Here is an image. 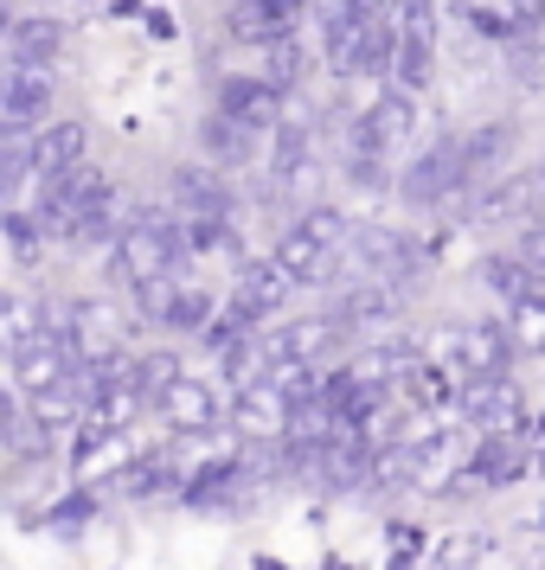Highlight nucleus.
I'll use <instances>...</instances> for the list:
<instances>
[{
    "mask_svg": "<svg viewBox=\"0 0 545 570\" xmlns=\"http://www.w3.org/2000/svg\"><path fill=\"white\" fill-rule=\"evenodd\" d=\"M135 365H142V391H148V404H160V397H167V385H174V379H186L181 360H174L167 346H160V353H142Z\"/></svg>",
    "mask_w": 545,
    "mask_h": 570,
    "instance_id": "nucleus-32",
    "label": "nucleus"
},
{
    "mask_svg": "<svg viewBox=\"0 0 545 570\" xmlns=\"http://www.w3.org/2000/svg\"><path fill=\"white\" fill-rule=\"evenodd\" d=\"M430 78H437V46H430V39H405V46H398V71H391V90L424 97Z\"/></svg>",
    "mask_w": 545,
    "mask_h": 570,
    "instance_id": "nucleus-27",
    "label": "nucleus"
},
{
    "mask_svg": "<svg viewBox=\"0 0 545 570\" xmlns=\"http://www.w3.org/2000/svg\"><path fill=\"white\" fill-rule=\"evenodd\" d=\"M295 288H302V283H295L276 257H251V263H237V283H232L225 314H232V321H244V327H263V321L283 308L289 295H295Z\"/></svg>",
    "mask_w": 545,
    "mask_h": 570,
    "instance_id": "nucleus-6",
    "label": "nucleus"
},
{
    "mask_svg": "<svg viewBox=\"0 0 545 570\" xmlns=\"http://www.w3.org/2000/svg\"><path fill=\"white\" fill-rule=\"evenodd\" d=\"M533 174H539V180H545V160H539V167H533Z\"/></svg>",
    "mask_w": 545,
    "mask_h": 570,
    "instance_id": "nucleus-40",
    "label": "nucleus"
},
{
    "mask_svg": "<svg viewBox=\"0 0 545 570\" xmlns=\"http://www.w3.org/2000/svg\"><path fill=\"white\" fill-rule=\"evenodd\" d=\"M309 160H314V135L302 122H283L276 129V155H270V186L276 193H295L302 174H309Z\"/></svg>",
    "mask_w": 545,
    "mask_h": 570,
    "instance_id": "nucleus-23",
    "label": "nucleus"
},
{
    "mask_svg": "<svg viewBox=\"0 0 545 570\" xmlns=\"http://www.w3.org/2000/svg\"><path fill=\"white\" fill-rule=\"evenodd\" d=\"M0 340H7V353H27V346H39V340H52L46 302L27 295V288H13V295L0 302Z\"/></svg>",
    "mask_w": 545,
    "mask_h": 570,
    "instance_id": "nucleus-19",
    "label": "nucleus"
},
{
    "mask_svg": "<svg viewBox=\"0 0 545 570\" xmlns=\"http://www.w3.org/2000/svg\"><path fill=\"white\" fill-rule=\"evenodd\" d=\"M411 129H417V97L386 90L366 116H353V129H347V155H386L391 160L405 141H411Z\"/></svg>",
    "mask_w": 545,
    "mask_h": 570,
    "instance_id": "nucleus-7",
    "label": "nucleus"
},
{
    "mask_svg": "<svg viewBox=\"0 0 545 570\" xmlns=\"http://www.w3.org/2000/svg\"><path fill=\"white\" fill-rule=\"evenodd\" d=\"M167 212L174 218H232V186L212 160H186L167 174Z\"/></svg>",
    "mask_w": 545,
    "mask_h": 570,
    "instance_id": "nucleus-10",
    "label": "nucleus"
},
{
    "mask_svg": "<svg viewBox=\"0 0 545 570\" xmlns=\"http://www.w3.org/2000/svg\"><path fill=\"white\" fill-rule=\"evenodd\" d=\"M405 308V295L386 283H347L328 302V321H334L340 334H353V327H379V321H391V314Z\"/></svg>",
    "mask_w": 545,
    "mask_h": 570,
    "instance_id": "nucleus-16",
    "label": "nucleus"
},
{
    "mask_svg": "<svg viewBox=\"0 0 545 570\" xmlns=\"http://www.w3.org/2000/svg\"><path fill=\"white\" fill-rule=\"evenodd\" d=\"M7 360H13V391H20V397H46V391H65L78 379V360L65 353L58 334L27 346V353H7Z\"/></svg>",
    "mask_w": 545,
    "mask_h": 570,
    "instance_id": "nucleus-13",
    "label": "nucleus"
},
{
    "mask_svg": "<svg viewBox=\"0 0 545 570\" xmlns=\"http://www.w3.org/2000/svg\"><path fill=\"white\" fill-rule=\"evenodd\" d=\"M257 570H283V564H276V558H257Z\"/></svg>",
    "mask_w": 545,
    "mask_h": 570,
    "instance_id": "nucleus-39",
    "label": "nucleus"
},
{
    "mask_svg": "<svg viewBox=\"0 0 545 570\" xmlns=\"http://www.w3.org/2000/svg\"><path fill=\"white\" fill-rule=\"evenodd\" d=\"M347 186L353 193H398L386 155H347Z\"/></svg>",
    "mask_w": 545,
    "mask_h": 570,
    "instance_id": "nucleus-30",
    "label": "nucleus"
},
{
    "mask_svg": "<svg viewBox=\"0 0 545 570\" xmlns=\"http://www.w3.org/2000/svg\"><path fill=\"white\" fill-rule=\"evenodd\" d=\"M270 257L283 263L295 283H321V269H328V257H334V250H328V244H321V237L302 225V218H295V225L276 237V250H270Z\"/></svg>",
    "mask_w": 545,
    "mask_h": 570,
    "instance_id": "nucleus-22",
    "label": "nucleus"
},
{
    "mask_svg": "<svg viewBox=\"0 0 545 570\" xmlns=\"http://www.w3.org/2000/svg\"><path fill=\"white\" fill-rule=\"evenodd\" d=\"M58 52H65V20H52V13H20V20L7 27V65H39V71H52Z\"/></svg>",
    "mask_w": 545,
    "mask_h": 570,
    "instance_id": "nucleus-17",
    "label": "nucleus"
},
{
    "mask_svg": "<svg viewBox=\"0 0 545 570\" xmlns=\"http://www.w3.org/2000/svg\"><path fill=\"white\" fill-rule=\"evenodd\" d=\"M218 116H232L237 129L251 135H276L283 129V90L257 71H232V78H218Z\"/></svg>",
    "mask_w": 545,
    "mask_h": 570,
    "instance_id": "nucleus-8",
    "label": "nucleus"
},
{
    "mask_svg": "<svg viewBox=\"0 0 545 570\" xmlns=\"http://www.w3.org/2000/svg\"><path fill=\"white\" fill-rule=\"evenodd\" d=\"M514 327L507 321H449L437 334V360L456 372V379H507L514 365Z\"/></svg>",
    "mask_w": 545,
    "mask_h": 570,
    "instance_id": "nucleus-2",
    "label": "nucleus"
},
{
    "mask_svg": "<svg viewBox=\"0 0 545 570\" xmlns=\"http://www.w3.org/2000/svg\"><path fill=\"white\" fill-rule=\"evenodd\" d=\"M347 7H360V13H379V0H347Z\"/></svg>",
    "mask_w": 545,
    "mask_h": 570,
    "instance_id": "nucleus-38",
    "label": "nucleus"
},
{
    "mask_svg": "<svg viewBox=\"0 0 545 570\" xmlns=\"http://www.w3.org/2000/svg\"><path fill=\"white\" fill-rule=\"evenodd\" d=\"M514 257H519V263H526V269H533V276L545 283V218H533V225H519Z\"/></svg>",
    "mask_w": 545,
    "mask_h": 570,
    "instance_id": "nucleus-35",
    "label": "nucleus"
},
{
    "mask_svg": "<svg viewBox=\"0 0 545 570\" xmlns=\"http://www.w3.org/2000/svg\"><path fill=\"white\" fill-rule=\"evenodd\" d=\"M46 519H52V532H58V539H78V532H84V519H90V493H71V500H58V507H52Z\"/></svg>",
    "mask_w": 545,
    "mask_h": 570,
    "instance_id": "nucleus-34",
    "label": "nucleus"
},
{
    "mask_svg": "<svg viewBox=\"0 0 545 570\" xmlns=\"http://www.w3.org/2000/svg\"><path fill=\"white\" fill-rule=\"evenodd\" d=\"M463 186H475L468 180L463 135H437V141H430L424 155H411V167L398 174V199L417 206V212H430V206H442V199H456Z\"/></svg>",
    "mask_w": 545,
    "mask_h": 570,
    "instance_id": "nucleus-3",
    "label": "nucleus"
},
{
    "mask_svg": "<svg viewBox=\"0 0 545 570\" xmlns=\"http://www.w3.org/2000/svg\"><path fill=\"white\" fill-rule=\"evenodd\" d=\"M481 283L494 288V295H500V302H533V295H545V283L539 276H533V269H526V263L519 257H507V250H494V257H481Z\"/></svg>",
    "mask_w": 545,
    "mask_h": 570,
    "instance_id": "nucleus-25",
    "label": "nucleus"
},
{
    "mask_svg": "<svg viewBox=\"0 0 545 570\" xmlns=\"http://www.w3.org/2000/svg\"><path fill=\"white\" fill-rule=\"evenodd\" d=\"M519 468H526V430L481 436V442H475V455H468V474H475V481H488V488L519 481Z\"/></svg>",
    "mask_w": 545,
    "mask_h": 570,
    "instance_id": "nucleus-18",
    "label": "nucleus"
},
{
    "mask_svg": "<svg viewBox=\"0 0 545 570\" xmlns=\"http://www.w3.org/2000/svg\"><path fill=\"white\" fill-rule=\"evenodd\" d=\"M199 155H206L212 167H244V160H257V135L237 129L232 116L212 109L206 122H199Z\"/></svg>",
    "mask_w": 545,
    "mask_h": 570,
    "instance_id": "nucleus-21",
    "label": "nucleus"
},
{
    "mask_svg": "<svg viewBox=\"0 0 545 570\" xmlns=\"http://www.w3.org/2000/svg\"><path fill=\"white\" fill-rule=\"evenodd\" d=\"M225 32H232L237 46H257V52H270L276 39H289V32L270 20V7H263V0H232V13H225Z\"/></svg>",
    "mask_w": 545,
    "mask_h": 570,
    "instance_id": "nucleus-26",
    "label": "nucleus"
},
{
    "mask_svg": "<svg viewBox=\"0 0 545 570\" xmlns=\"http://www.w3.org/2000/svg\"><path fill=\"white\" fill-rule=\"evenodd\" d=\"M391 13H398L405 39H430L437 46V0H391Z\"/></svg>",
    "mask_w": 545,
    "mask_h": 570,
    "instance_id": "nucleus-33",
    "label": "nucleus"
},
{
    "mask_svg": "<svg viewBox=\"0 0 545 570\" xmlns=\"http://www.w3.org/2000/svg\"><path fill=\"white\" fill-rule=\"evenodd\" d=\"M46 122H52V71L7 65V83H0V129H7V141H32Z\"/></svg>",
    "mask_w": 545,
    "mask_h": 570,
    "instance_id": "nucleus-5",
    "label": "nucleus"
},
{
    "mask_svg": "<svg viewBox=\"0 0 545 570\" xmlns=\"http://www.w3.org/2000/svg\"><path fill=\"white\" fill-rule=\"evenodd\" d=\"M84 155H90V129L84 122H46V129L32 135V180L52 186L65 174H78Z\"/></svg>",
    "mask_w": 545,
    "mask_h": 570,
    "instance_id": "nucleus-14",
    "label": "nucleus"
},
{
    "mask_svg": "<svg viewBox=\"0 0 545 570\" xmlns=\"http://www.w3.org/2000/svg\"><path fill=\"white\" fill-rule=\"evenodd\" d=\"M507 327H514V346H519V353H545V295L519 302Z\"/></svg>",
    "mask_w": 545,
    "mask_h": 570,
    "instance_id": "nucleus-31",
    "label": "nucleus"
},
{
    "mask_svg": "<svg viewBox=\"0 0 545 570\" xmlns=\"http://www.w3.org/2000/svg\"><path fill=\"white\" fill-rule=\"evenodd\" d=\"M155 411H160V423L181 430V436H212L218 423H232V404H218V391H212L206 379H174Z\"/></svg>",
    "mask_w": 545,
    "mask_h": 570,
    "instance_id": "nucleus-12",
    "label": "nucleus"
},
{
    "mask_svg": "<svg viewBox=\"0 0 545 570\" xmlns=\"http://www.w3.org/2000/svg\"><path fill=\"white\" fill-rule=\"evenodd\" d=\"M58 340H65V353L78 360V372H104V365L123 360V314L109 308V302H97V295H84V302L65 308Z\"/></svg>",
    "mask_w": 545,
    "mask_h": 570,
    "instance_id": "nucleus-4",
    "label": "nucleus"
},
{
    "mask_svg": "<svg viewBox=\"0 0 545 570\" xmlns=\"http://www.w3.org/2000/svg\"><path fill=\"white\" fill-rule=\"evenodd\" d=\"M519 129L514 122H481V129L463 135V155H468V180H500V167L514 160Z\"/></svg>",
    "mask_w": 545,
    "mask_h": 570,
    "instance_id": "nucleus-20",
    "label": "nucleus"
},
{
    "mask_svg": "<svg viewBox=\"0 0 545 570\" xmlns=\"http://www.w3.org/2000/svg\"><path fill=\"white\" fill-rule=\"evenodd\" d=\"M289 391L276 385V379H263V385H251V391H232V430L237 442H283L289 436Z\"/></svg>",
    "mask_w": 545,
    "mask_h": 570,
    "instance_id": "nucleus-11",
    "label": "nucleus"
},
{
    "mask_svg": "<svg viewBox=\"0 0 545 570\" xmlns=\"http://www.w3.org/2000/svg\"><path fill=\"white\" fill-rule=\"evenodd\" d=\"M7 244H13V257L20 263H32L39 257V244H52V237H46V225H39V212L7 206Z\"/></svg>",
    "mask_w": 545,
    "mask_h": 570,
    "instance_id": "nucleus-29",
    "label": "nucleus"
},
{
    "mask_svg": "<svg viewBox=\"0 0 545 570\" xmlns=\"http://www.w3.org/2000/svg\"><path fill=\"white\" fill-rule=\"evenodd\" d=\"M302 71H309V52H302V39H276V46H270V52H263V71L257 78H270L276 83V90H295V83H302Z\"/></svg>",
    "mask_w": 545,
    "mask_h": 570,
    "instance_id": "nucleus-28",
    "label": "nucleus"
},
{
    "mask_svg": "<svg viewBox=\"0 0 545 570\" xmlns=\"http://www.w3.org/2000/svg\"><path fill=\"white\" fill-rule=\"evenodd\" d=\"M109 263H116V283H160V276H181L186 263V232L174 212L160 206H135L129 218H123V237H116V250H109Z\"/></svg>",
    "mask_w": 545,
    "mask_h": 570,
    "instance_id": "nucleus-1",
    "label": "nucleus"
},
{
    "mask_svg": "<svg viewBox=\"0 0 545 570\" xmlns=\"http://www.w3.org/2000/svg\"><path fill=\"white\" fill-rule=\"evenodd\" d=\"M545 199V180L539 174H500V180H488L475 199H468V225L475 232H488V225H533V206Z\"/></svg>",
    "mask_w": 545,
    "mask_h": 570,
    "instance_id": "nucleus-9",
    "label": "nucleus"
},
{
    "mask_svg": "<svg viewBox=\"0 0 545 570\" xmlns=\"http://www.w3.org/2000/svg\"><path fill=\"white\" fill-rule=\"evenodd\" d=\"M360 32L366 13L347 0H321V52L334 65V78H360Z\"/></svg>",
    "mask_w": 545,
    "mask_h": 570,
    "instance_id": "nucleus-15",
    "label": "nucleus"
},
{
    "mask_svg": "<svg viewBox=\"0 0 545 570\" xmlns=\"http://www.w3.org/2000/svg\"><path fill=\"white\" fill-rule=\"evenodd\" d=\"M212 321H218V302H212L199 283H186L181 276V288H174V302H167V314H160V327H174V334H199L206 340L212 334Z\"/></svg>",
    "mask_w": 545,
    "mask_h": 570,
    "instance_id": "nucleus-24",
    "label": "nucleus"
},
{
    "mask_svg": "<svg viewBox=\"0 0 545 570\" xmlns=\"http://www.w3.org/2000/svg\"><path fill=\"white\" fill-rule=\"evenodd\" d=\"M539 13H545V0H514V27H519V32L539 27Z\"/></svg>",
    "mask_w": 545,
    "mask_h": 570,
    "instance_id": "nucleus-37",
    "label": "nucleus"
},
{
    "mask_svg": "<svg viewBox=\"0 0 545 570\" xmlns=\"http://www.w3.org/2000/svg\"><path fill=\"white\" fill-rule=\"evenodd\" d=\"M263 7H270V20H276L289 39H295V32H302V20L314 13V0H263Z\"/></svg>",
    "mask_w": 545,
    "mask_h": 570,
    "instance_id": "nucleus-36",
    "label": "nucleus"
}]
</instances>
